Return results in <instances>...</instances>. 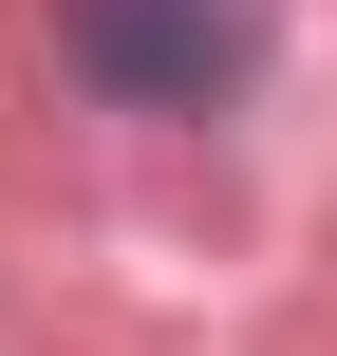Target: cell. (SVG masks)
Wrapping results in <instances>:
<instances>
[{
  "label": "cell",
  "mask_w": 337,
  "mask_h": 356,
  "mask_svg": "<svg viewBox=\"0 0 337 356\" xmlns=\"http://www.w3.org/2000/svg\"><path fill=\"white\" fill-rule=\"evenodd\" d=\"M56 56L113 113H206L244 75V0H56Z\"/></svg>",
  "instance_id": "1"
}]
</instances>
